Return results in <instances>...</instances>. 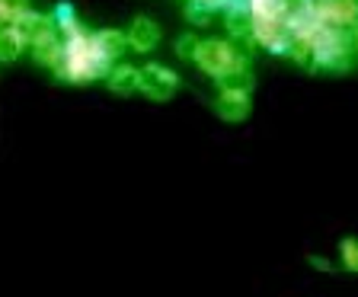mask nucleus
Returning <instances> with one entry per match:
<instances>
[{
    "mask_svg": "<svg viewBox=\"0 0 358 297\" xmlns=\"http://www.w3.org/2000/svg\"><path fill=\"white\" fill-rule=\"evenodd\" d=\"M52 29H58L64 38H71V36H77L80 32V22H77V10L67 3V0H61V3H55V10H52Z\"/></svg>",
    "mask_w": 358,
    "mask_h": 297,
    "instance_id": "nucleus-11",
    "label": "nucleus"
},
{
    "mask_svg": "<svg viewBox=\"0 0 358 297\" xmlns=\"http://www.w3.org/2000/svg\"><path fill=\"white\" fill-rule=\"evenodd\" d=\"M310 266L313 268H327V259H320V256H310Z\"/></svg>",
    "mask_w": 358,
    "mask_h": 297,
    "instance_id": "nucleus-18",
    "label": "nucleus"
},
{
    "mask_svg": "<svg viewBox=\"0 0 358 297\" xmlns=\"http://www.w3.org/2000/svg\"><path fill=\"white\" fill-rule=\"evenodd\" d=\"M7 26H10V29H13L26 45H32L36 38L52 36V32H55V29H52V20H48L45 13H36V10H22V13L10 16Z\"/></svg>",
    "mask_w": 358,
    "mask_h": 297,
    "instance_id": "nucleus-4",
    "label": "nucleus"
},
{
    "mask_svg": "<svg viewBox=\"0 0 358 297\" xmlns=\"http://www.w3.org/2000/svg\"><path fill=\"white\" fill-rule=\"evenodd\" d=\"M343 259H345V268L355 272L358 268V253H355V240H345L343 243Z\"/></svg>",
    "mask_w": 358,
    "mask_h": 297,
    "instance_id": "nucleus-16",
    "label": "nucleus"
},
{
    "mask_svg": "<svg viewBox=\"0 0 358 297\" xmlns=\"http://www.w3.org/2000/svg\"><path fill=\"white\" fill-rule=\"evenodd\" d=\"M112 71V61L99 52V45L93 36L87 32H77L71 38H61V58L55 64V74L67 83H90L96 77L109 74Z\"/></svg>",
    "mask_w": 358,
    "mask_h": 297,
    "instance_id": "nucleus-1",
    "label": "nucleus"
},
{
    "mask_svg": "<svg viewBox=\"0 0 358 297\" xmlns=\"http://www.w3.org/2000/svg\"><path fill=\"white\" fill-rule=\"evenodd\" d=\"M195 52H199V38H195L192 32H189V36H182L176 42V55H179V58H189V61H192Z\"/></svg>",
    "mask_w": 358,
    "mask_h": 297,
    "instance_id": "nucleus-15",
    "label": "nucleus"
},
{
    "mask_svg": "<svg viewBox=\"0 0 358 297\" xmlns=\"http://www.w3.org/2000/svg\"><path fill=\"white\" fill-rule=\"evenodd\" d=\"M7 22H10V16L3 13V10H0V29H3V26H7Z\"/></svg>",
    "mask_w": 358,
    "mask_h": 297,
    "instance_id": "nucleus-19",
    "label": "nucleus"
},
{
    "mask_svg": "<svg viewBox=\"0 0 358 297\" xmlns=\"http://www.w3.org/2000/svg\"><path fill=\"white\" fill-rule=\"evenodd\" d=\"M157 42H160V29H157L148 16H138L131 22V29H128V45H131L134 52H150V48H157Z\"/></svg>",
    "mask_w": 358,
    "mask_h": 297,
    "instance_id": "nucleus-8",
    "label": "nucleus"
},
{
    "mask_svg": "<svg viewBox=\"0 0 358 297\" xmlns=\"http://www.w3.org/2000/svg\"><path fill=\"white\" fill-rule=\"evenodd\" d=\"M106 83H109L112 93L128 96V93H134V89H138V67H131V64L112 67L109 74H106Z\"/></svg>",
    "mask_w": 358,
    "mask_h": 297,
    "instance_id": "nucleus-9",
    "label": "nucleus"
},
{
    "mask_svg": "<svg viewBox=\"0 0 358 297\" xmlns=\"http://www.w3.org/2000/svg\"><path fill=\"white\" fill-rule=\"evenodd\" d=\"M29 52L42 67H52L55 71V64H58V58H61V38L55 36V32L52 36H42L29 45Z\"/></svg>",
    "mask_w": 358,
    "mask_h": 297,
    "instance_id": "nucleus-10",
    "label": "nucleus"
},
{
    "mask_svg": "<svg viewBox=\"0 0 358 297\" xmlns=\"http://www.w3.org/2000/svg\"><path fill=\"white\" fill-rule=\"evenodd\" d=\"M0 10L7 16H16V13H22V10H29V0H0Z\"/></svg>",
    "mask_w": 358,
    "mask_h": 297,
    "instance_id": "nucleus-17",
    "label": "nucleus"
},
{
    "mask_svg": "<svg viewBox=\"0 0 358 297\" xmlns=\"http://www.w3.org/2000/svg\"><path fill=\"white\" fill-rule=\"evenodd\" d=\"M224 26L231 29L234 38H243V42H253V13L246 3H231V7H224Z\"/></svg>",
    "mask_w": 358,
    "mask_h": 297,
    "instance_id": "nucleus-6",
    "label": "nucleus"
},
{
    "mask_svg": "<svg viewBox=\"0 0 358 297\" xmlns=\"http://www.w3.org/2000/svg\"><path fill=\"white\" fill-rule=\"evenodd\" d=\"M93 38H96L99 52H103L109 61H115L119 55L128 52V36L125 32H119V29H103V32H96Z\"/></svg>",
    "mask_w": 358,
    "mask_h": 297,
    "instance_id": "nucleus-12",
    "label": "nucleus"
},
{
    "mask_svg": "<svg viewBox=\"0 0 358 297\" xmlns=\"http://www.w3.org/2000/svg\"><path fill=\"white\" fill-rule=\"evenodd\" d=\"M22 48H26V42L10 26H3L0 29V61H16L22 55Z\"/></svg>",
    "mask_w": 358,
    "mask_h": 297,
    "instance_id": "nucleus-13",
    "label": "nucleus"
},
{
    "mask_svg": "<svg viewBox=\"0 0 358 297\" xmlns=\"http://www.w3.org/2000/svg\"><path fill=\"white\" fill-rule=\"evenodd\" d=\"M243 52H237L231 42H224V38H211V42H199V52H195V64L205 71L208 77H221L224 71H231L237 64V58Z\"/></svg>",
    "mask_w": 358,
    "mask_h": 297,
    "instance_id": "nucleus-2",
    "label": "nucleus"
},
{
    "mask_svg": "<svg viewBox=\"0 0 358 297\" xmlns=\"http://www.w3.org/2000/svg\"><path fill=\"white\" fill-rule=\"evenodd\" d=\"M215 112L224 122H243L250 115V93H221L215 99Z\"/></svg>",
    "mask_w": 358,
    "mask_h": 297,
    "instance_id": "nucleus-7",
    "label": "nucleus"
},
{
    "mask_svg": "<svg viewBox=\"0 0 358 297\" xmlns=\"http://www.w3.org/2000/svg\"><path fill=\"white\" fill-rule=\"evenodd\" d=\"M179 80L176 74H173L170 67L164 64H148L138 71V89H141L144 96L157 99V103H164V99H170L173 93H176Z\"/></svg>",
    "mask_w": 358,
    "mask_h": 297,
    "instance_id": "nucleus-3",
    "label": "nucleus"
},
{
    "mask_svg": "<svg viewBox=\"0 0 358 297\" xmlns=\"http://www.w3.org/2000/svg\"><path fill=\"white\" fill-rule=\"evenodd\" d=\"M217 83H221V93H250V89H253L250 58H246V55H240L237 64H234L231 71H224V74L217 77Z\"/></svg>",
    "mask_w": 358,
    "mask_h": 297,
    "instance_id": "nucleus-5",
    "label": "nucleus"
},
{
    "mask_svg": "<svg viewBox=\"0 0 358 297\" xmlns=\"http://www.w3.org/2000/svg\"><path fill=\"white\" fill-rule=\"evenodd\" d=\"M186 16H189V22L201 26V22H208V20H211V10L205 7L201 0H189V3H186Z\"/></svg>",
    "mask_w": 358,
    "mask_h": 297,
    "instance_id": "nucleus-14",
    "label": "nucleus"
}]
</instances>
